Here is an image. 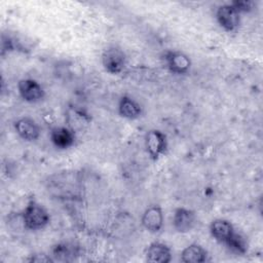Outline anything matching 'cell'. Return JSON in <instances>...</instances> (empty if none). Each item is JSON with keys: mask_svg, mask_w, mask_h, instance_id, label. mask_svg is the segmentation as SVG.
Listing matches in <instances>:
<instances>
[{"mask_svg": "<svg viewBox=\"0 0 263 263\" xmlns=\"http://www.w3.org/2000/svg\"><path fill=\"white\" fill-rule=\"evenodd\" d=\"M26 228L30 230H40L49 223L47 211L35 200H31L22 214Z\"/></svg>", "mask_w": 263, "mask_h": 263, "instance_id": "6da1fadb", "label": "cell"}, {"mask_svg": "<svg viewBox=\"0 0 263 263\" xmlns=\"http://www.w3.org/2000/svg\"><path fill=\"white\" fill-rule=\"evenodd\" d=\"M102 63L107 72L119 74L125 66V54L116 46L108 47L102 54Z\"/></svg>", "mask_w": 263, "mask_h": 263, "instance_id": "7a4b0ae2", "label": "cell"}, {"mask_svg": "<svg viewBox=\"0 0 263 263\" xmlns=\"http://www.w3.org/2000/svg\"><path fill=\"white\" fill-rule=\"evenodd\" d=\"M145 146L151 158L153 160H156L166 150V137L158 129H151L147 133L145 137Z\"/></svg>", "mask_w": 263, "mask_h": 263, "instance_id": "3957f363", "label": "cell"}, {"mask_svg": "<svg viewBox=\"0 0 263 263\" xmlns=\"http://www.w3.org/2000/svg\"><path fill=\"white\" fill-rule=\"evenodd\" d=\"M240 13L232 6L231 3L219 6L216 12V17L219 25L226 31H234L240 22Z\"/></svg>", "mask_w": 263, "mask_h": 263, "instance_id": "277c9868", "label": "cell"}, {"mask_svg": "<svg viewBox=\"0 0 263 263\" xmlns=\"http://www.w3.org/2000/svg\"><path fill=\"white\" fill-rule=\"evenodd\" d=\"M166 68L175 74H185L189 71L191 62L189 58L181 51H167L164 54Z\"/></svg>", "mask_w": 263, "mask_h": 263, "instance_id": "5b68a950", "label": "cell"}, {"mask_svg": "<svg viewBox=\"0 0 263 263\" xmlns=\"http://www.w3.org/2000/svg\"><path fill=\"white\" fill-rule=\"evenodd\" d=\"M18 92L21 97L29 103H36L43 99L44 90L42 86L33 79H22L18 84Z\"/></svg>", "mask_w": 263, "mask_h": 263, "instance_id": "8992f818", "label": "cell"}, {"mask_svg": "<svg viewBox=\"0 0 263 263\" xmlns=\"http://www.w3.org/2000/svg\"><path fill=\"white\" fill-rule=\"evenodd\" d=\"M196 223V216L193 211L185 209V208H178L173 217V225L174 228L181 233H185L190 231Z\"/></svg>", "mask_w": 263, "mask_h": 263, "instance_id": "52a82bcc", "label": "cell"}, {"mask_svg": "<svg viewBox=\"0 0 263 263\" xmlns=\"http://www.w3.org/2000/svg\"><path fill=\"white\" fill-rule=\"evenodd\" d=\"M142 224L149 232H158L163 224L161 208L158 205H152L148 208L142 216Z\"/></svg>", "mask_w": 263, "mask_h": 263, "instance_id": "ba28073f", "label": "cell"}, {"mask_svg": "<svg viewBox=\"0 0 263 263\" xmlns=\"http://www.w3.org/2000/svg\"><path fill=\"white\" fill-rule=\"evenodd\" d=\"M14 128L17 135L27 141L37 140L40 135V129L38 124L29 117L20 118L14 122Z\"/></svg>", "mask_w": 263, "mask_h": 263, "instance_id": "9c48e42d", "label": "cell"}, {"mask_svg": "<svg viewBox=\"0 0 263 263\" xmlns=\"http://www.w3.org/2000/svg\"><path fill=\"white\" fill-rule=\"evenodd\" d=\"M146 259L149 262L167 263L172 260L171 250L162 242H152L146 251Z\"/></svg>", "mask_w": 263, "mask_h": 263, "instance_id": "30bf717a", "label": "cell"}, {"mask_svg": "<svg viewBox=\"0 0 263 263\" xmlns=\"http://www.w3.org/2000/svg\"><path fill=\"white\" fill-rule=\"evenodd\" d=\"M50 140L52 144L60 149H67L74 144V133L65 126L54 127L50 132Z\"/></svg>", "mask_w": 263, "mask_h": 263, "instance_id": "8fae6325", "label": "cell"}, {"mask_svg": "<svg viewBox=\"0 0 263 263\" xmlns=\"http://www.w3.org/2000/svg\"><path fill=\"white\" fill-rule=\"evenodd\" d=\"M210 231L216 240L225 243L234 232V228L229 221L224 219H217L212 222Z\"/></svg>", "mask_w": 263, "mask_h": 263, "instance_id": "7c38bea8", "label": "cell"}, {"mask_svg": "<svg viewBox=\"0 0 263 263\" xmlns=\"http://www.w3.org/2000/svg\"><path fill=\"white\" fill-rule=\"evenodd\" d=\"M119 114L127 119H136L142 113V108L138 102L129 97H122L118 105Z\"/></svg>", "mask_w": 263, "mask_h": 263, "instance_id": "4fadbf2b", "label": "cell"}, {"mask_svg": "<svg viewBox=\"0 0 263 263\" xmlns=\"http://www.w3.org/2000/svg\"><path fill=\"white\" fill-rule=\"evenodd\" d=\"M206 251L197 243L185 248L181 254V260L185 263H202L206 261Z\"/></svg>", "mask_w": 263, "mask_h": 263, "instance_id": "5bb4252c", "label": "cell"}, {"mask_svg": "<svg viewBox=\"0 0 263 263\" xmlns=\"http://www.w3.org/2000/svg\"><path fill=\"white\" fill-rule=\"evenodd\" d=\"M225 245L230 250H232L233 252L239 253V254H245L247 252V249H248V247H247L248 245H247V241H246L245 237L241 234L235 232V230L231 234L229 239L225 242Z\"/></svg>", "mask_w": 263, "mask_h": 263, "instance_id": "9a60e30c", "label": "cell"}, {"mask_svg": "<svg viewBox=\"0 0 263 263\" xmlns=\"http://www.w3.org/2000/svg\"><path fill=\"white\" fill-rule=\"evenodd\" d=\"M75 254L74 246L69 243H59L52 248V255L57 260H69Z\"/></svg>", "mask_w": 263, "mask_h": 263, "instance_id": "2e32d148", "label": "cell"}, {"mask_svg": "<svg viewBox=\"0 0 263 263\" xmlns=\"http://www.w3.org/2000/svg\"><path fill=\"white\" fill-rule=\"evenodd\" d=\"M232 6L239 12H248L253 8V2L252 1H247V0H236L231 2Z\"/></svg>", "mask_w": 263, "mask_h": 263, "instance_id": "e0dca14e", "label": "cell"}, {"mask_svg": "<svg viewBox=\"0 0 263 263\" xmlns=\"http://www.w3.org/2000/svg\"><path fill=\"white\" fill-rule=\"evenodd\" d=\"M31 261L38 262V263H40V262H51L52 259H50L48 256H46L44 254H41V255H35L34 257H32Z\"/></svg>", "mask_w": 263, "mask_h": 263, "instance_id": "ac0fdd59", "label": "cell"}]
</instances>
